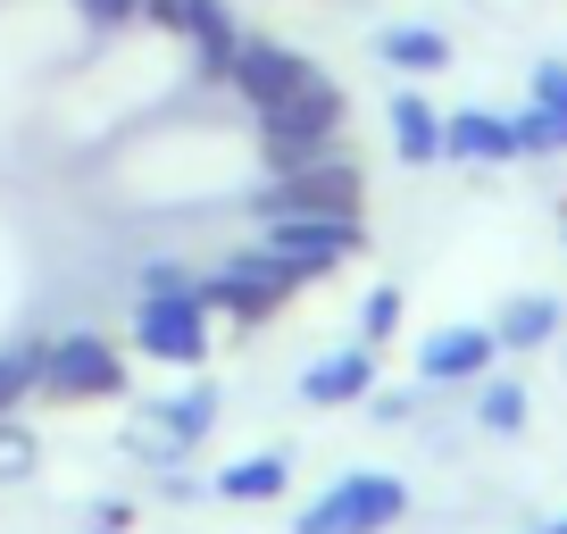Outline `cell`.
Listing matches in <instances>:
<instances>
[{
    "instance_id": "6da1fadb",
    "label": "cell",
    "mask_w": 567,
    "mask_h": 534,
    "mask_svg": "<svg viewBox=\"0 0 567 534\" xmlns=\"http://www.w3.org/2000/svg\"><path fill=\"white\" fill-rule=\"evenodd\" d=\"M250 117H259V160H267V176L342 151V84H334V75H318V84H301V92H284V101L250 109Z\"/></svg>"
},
{
    "instance_id": "7a4b0ae2",
    "label": "cell",
    "mask_w": 567,
    "mask_h": 534,
    "mask_svg": "<svg viewBox=\"0 0 567 534\" xmlns=\"http://www.w3.org/2000/svg\"><path fill=\"white\" fill-rule=\"evenodd\" d=\"M250 209L259 217H359L368 209V176L351 167V151H326V160H309V167L267 176Z\"/></svg>"
},
{
    "instance_id": "3957f363",
    "label": "cell",
    "mask_w": 567,
    "mask_h": 534,
    "mask_svg": "<svg viewBox=\"0 0 567 534\" xmlns=\"http://www.w3.org/2000/svg\"><path fill=\"white\" fill-rule=\"evenodd\" d=\"M42 401H125V351L109 335H59L42 342Z\"/></svg>"
},
{
    "instance_id": "277c9868",
    "label": "cell",
    "mask_w": 567,
    "mask_h": 534,
    "mask_svg": "<svg viewBox=\"0 0 567 534\" xmlns=\"http://www.w3.org/2000/svg\"><path fill=\"white\" fill-rule=\"evenodd\" d=\"M401 510H409V484L384 476V468H359V476L326 484V493L301 510V526H292V534H384Z\"/></svg>"
},
{
    "instance_id": "5b68a950",
    "label": "cell",
    "mask_w": 567,
    "mask_h": 534,
    "mask_svg": "<svg viewBox=\"0 0 567 534\" xmlns=\"http://www.w3.org/2000/svg\"><path fill=\"white\" fill-rule=\"evenodd\" d=\"M292 292H301V276H292L284 259H267V250H234L226 267H209V276H200V301L226 309L234 326H267Z\"/></svg>"
},
{
    "instance_id": "8992f818",
    "label": "cell",
    "mask_w": 567,
    "mask_h": 534,
    "mask_svg": "<svg viewBox=\"0 0 567 534\" xmlns=\"http://www.w3.org/2000/svg\"><path fill=\"white\" fill-rule=\"evenodd\" d=\"M142 25L193 42V75L200 84H226L234 51H243V18H234L226 0H142Z\"/></svg>"
},
{
    "instance_id": "52a82bcc",
    "label": "cell",
    "mask_w": 567,
    "mask_h": 534,
    "mask_svg": "<svg viewBox=\"0 0 567 534\" xmlns=\"http://www.w3.org/2000/svg\"><path fill=\"white\" fill-rule=\"evenodd\" d=\"M259 250H267V259H284L301 285H318V276H334L342 259L368 250V226H359V217H267Z\"/></svg>"
},
{
    "instance_id": "ba28073f",
    "label": "cell",
    "mask_w": 567,
    "mask_h": 534,
    "mask_svg": "<svg viewBox=\"0 0 567 534\" xmlns=\"http://www.w3.org/2000/svg\"><path fill=\"white\" fill-rule=\"evenodd\" d=\"M209 427H217V384H184V392L151 401V410L125 427V451L151 460V468H176L193 443H209Z\"/></svg>"
},
{
    "instance_id": "9c48e42d",
    "label": "cell",
    "mask_w": 567,
    "mask_h": 534,
    "mask_svg": "<svg viewBox=\"0 0 567 534\" xmlns=\"http://www.w3.org/2000/svg\"><path fill=\"white\" fill-rule=\"evenodd\" d=\"M134 351L159 368H200L209 359V301L200 292H142L134 301Z\"/></svg>"
},
{
    "instance_id": "30bf717a",
    "label": "cell",
    "mask_w": 567,
    "mask_h": 534,
    "mask_svg": "<svg viewBox=\"0 0 567 534\" xmlns=\"http://www.w3.org/2000/svg\"><path fill=\"white\" fill-rule=\"evenodd\" d=\"M301 84H318V68H309L292 42H267V34H243V51H234V68H226V92L243 109H267V101H284V92H301Z\"/></svg>"
},
{
    "instance_id": "8fae6325",
    "label": "cell",
    "mask_w": 567,
    "mask_h": 534,
    "mask_svg": "<svg viewBox=\"0 0 567 534\" xmlns=\"http://www.w3.org/2000/svg\"><path fill=\"white\" fill-rule=\"evenodd\" d=\"M493 359H501L493 326H443L417 351V384H476V376H493Z\"/></svg>"
},
{
    "instance_id": "7c38bea8",
    "label": "cell",
    "mask_w": 567,
    "mask_h": 534,
    "mask_svg": "<svg viewBox=\"0 0 567 534\" xmlns=\"http://www.w3.org/2000/svg\"><path fill=\"white\" fill-rule=\"evenodd\" d=\"M368 392H375V342H342V351H318L301 368L309 410H342V401H368Z\"/></svg>"
},
{
    "instance_id": "4fadbf2b",
    "label": "cell",
    "mask_w": 567,
    "mask_h": 534,
    "mask_svg": "<svg viewBox=\"0 0 567 534\" xmlns=\"http://www.w3.org/2000/svg\"><path fill=\"white\" fill-rule=\"evenodd\" d=\"M443 160H467V167H501V160H517L509 117H493V109H451V117H443Z\"/></svg>"
},
{
    "instance_id": "5bb4252c",
    "label": "cell",
    "mask_w": 567,
    "mask_h": 534,
    "mask_svg": "<svg viewBox=\"0 0 567 534\" xmlns=\"http://www.w3.org/2000/svg\"><path fill=\"white\" fill-rule=\"evenodd\" d=\"M384 125H392V160H401V167H434V160H443V117H434L425 92H392Z\"/></svg>"
},
{
    "instance_id": "9a60e30c",
    "label": "cell",
    "mask_w": 567,
    "mask_h": 534,
    "mask_svg": "<svg viewBox=\"0 0 567 534\" xmlns=\"http://www.w3.org/2000/svg\"><path fill=\"white\" fill-rule=\"evenodd\" d=\"M375 59L401 75H443L451 68V34H434V25H384L375 34Z\"/></svg>"
},
{
    "instance_id": "2e32d148",
    "label": "cell",
    "mask_w": 567,
    "mask_h": 534,
    "mask_svg": "<svg viewBox=\"0 0 567 534\" xmlns=\"http://www.w3.org/2000/svg\"><path fill=\"white\" fill-rule=\"evenodd\" d=\"M559 326H567V318H559V301H550V292H517V301L493 318V342H501V351H543Z\"/></svg>"
},
{
    "instance_id": "e0dca14e",
    "label": "cell",
    "mask_w": 567,
    "mask_h": 534,
    "mask_svg": "<svg viewBox=\"0 0 567 534\" xmlns=\"http://www.w3.org/2000/svg\"><path fill=\"white\" fill-rule=\"evenodd\" d=\"M284 484H292V460H284V451H250V460L217 468L209 493H217V501H276Z\"/></svg>"
},
{
    "instance_id": "ac0fdd59",
    "label": "cell",
    "mask_w": 567,
    "mask_h": 534,
    "mask_svg": "<svg viewBox=\"0 0 567 534\" xmlns=\"http://www.w3.org/2000/svg\"><path fill=\"white\" fill-rule=\"evenodd\" d=\"M476 427L484 434H517L526 427V384H517V376H493V384L476 392Z\"/></svg>"
},
{
    "instance_id": "d6986e66",
    "label": "cell",
    "mask_w": 567,
    "mask_h": 534,
    "mask_svg": "<svg viewBox=\"0 0 567 534\" xmlns=\"http://www.w3.org/2000/svg\"><path fill=\"white\" fill-rule=\"evenodd\" d=\"M509 134H517V160H559L567 151V117H550V109H517Z\"/></svg>"
},
{
    "instance_id": "ffe728a7",
    "label": "cell",
    "mask_w": 567,
    "mask_h": 534,
    "mask_svg": "<svg viewBox=\"0 0 567 534\" xmlns=\"http://www.w3.org/2000/svg\"><path fill=\"white\" fill-rule=\"evenodd\" d=\"M34 376H42V342H18V351H0V418L34 401Z\"/></svg>"
},
{
    "instance_id": "44dd1931",
    "label": "cell",
    "mask_w": 567,
    "mask_h": 534,
    "mask_svg": "<svg viewBox=\"0 0 567 534\" xmlns=\"http://www.w3.org/2000/svg\"><path fill=\"white\" fill-rule=\"evenodd\" d=\"M42 468V443H34V427H18V410L0 418V484H25Z\"/></svg>"
},
{
    "instance_id": "7402d4cb",
    "label": "cell",
    "mask_w": 567,
    "mask_h": 534,
    "mask_svg": "<svg viewBox=\"0 0 567 534\" xmlns=\"http://www.w3.org/2000/svg\"><path fill=\"white\" fill-rule=\"evenodd\" d=\"M401 335V285H375L359 301V342H392Z\"/></svg>"
},
{
    "instance_id": "603a6c76",
    "label": "cell",
    "mask_w": 567,
    "mask_h": 534,
    "mask_svg": "<svg viewBox=\"0 0 567 534\" xmlns=\"http://www.w3.org/2000/svg\"><path fill=\"white\" fill-rule=\"evenodd\" d=\"M417 401H425L417 384H392V392L375 384V392H368V418H375V427H409V418H417Z\"/></svg>"
},
{
    "instance_id": "cb8c5ba5",
    "label": "cell",
    "mask_w": 567,
    "mask_h": 534,
    "mask_svg": "<svg viewBox=\"0 0 567 534\" xmlns=\"http://www.w3.org/2000/svg\"><path fill=\"white\" fill-rule=\"evenodd\" d=\"M75 18H84L92 34H117V25L142 18V0H75Z\"/></svg>"
},
{
    "instance_id": "d4e9b609",
    "label": "cell",
    "mask_w": 567,
    "mask_h": 534,
    "mask_svg": "<svg viewBox=\"0 0 567 534\" xmlns=\"http://www.w3.org/2000/svg\"><path fill=\"white\" fill-rule=\"evenodd\" d=\"M534 109L567 117V59H543V68H534Z\"/></svg>"
},
{
    "instance_id": "484cf974",
    "label": "cell",
    "mask_w": 567,
    "mask_h": 534,
    "mask_svg": "<svg viewBox=\"0 0 567 534\" xmlns=\"http://www.w3.org/2000/svg\"><path fill=\"white\" fill-rule=\"evenodd\" d=\"M142 292H200V276L184 259H151L142 267Z\"/></svg>"
},
{
    "instance_id": "4316f807",
    "label": "cell",
    "mask_w": 567,
    "mask_h": 534,
    "mask_svg": "<svg viewBox=\"0 0 567 534\" xmlns=\"http://www.w3.org/2000/svg\"><path fill=\"white\" fill-rule=\"evenodd\" d=\"M200 493H209V484H200L184 460H176V468H159V501H200Z\"/></svg>"
},
{
    "instance_id": "83f0119b",
    "label": "cell",
    "mask_w": 567,
    "mask_h": 534,
    "mask_svg": "<svg viewBox=\"0 0 567 534\" xmlns=\"http://www.w3.org/2000/svg\"><path fill=\"white\" fill-rule=\"evenodd\" d=\"M543 534H567V517H550V526H543Z\"/></svg>"
},
{
    "instance_id": "f1b7e54d",
    "label": "cell",
    "mask_w": 567,
    "mask_h": 534,
    "mask_svg": "<svg viewBox=\"0 0 567 534\" xmlns=\"http://www.w3.org/2000/svg\"><path fill=\"white\" fill-rule=\"evenodd\" d=\"M559 243H567V209H559Z\"/></svg>"
},
{
    "instance_id": "f546056e",
    "label": "cell",
    "mask_w": 567,
    "mask_h": 534,
    "mask_svg": "<svg viewBox=\"0 0 567 534\" xmlns=\"http://www.w3.org/2000/svg\"><path fill=\"white\" fill-rule=\"evenodd\" d=\"M92 534H117V526H92Z\"/></svg>"
}]
</instances>
